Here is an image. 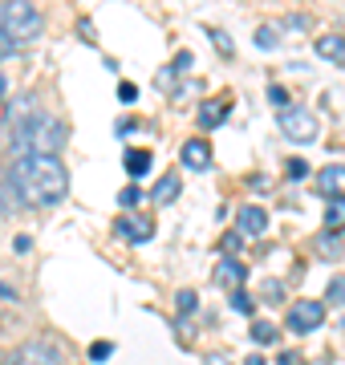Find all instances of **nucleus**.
Masks as SVG:
<instances>
[{"instance_id":"nucleus-1","label":"nucleus","mask_w":345,"mask_h":365,"mask_svg":"<svg viewBox=\"0 0 345 365\" xmlns=\"http://www.w3.org/2000/svg\"><path fill=\"white\" fill-rule=\"evenodd\" d=\"M9 187L16 191L21 203H33V207H53L61 203L69 191V175L57 158H41V155H25L16 158L13 170H9Z\"/></svg>"},{"instance_id":"nucleus-2","label":"nucleus","mask_w":345,"mask_h":365,"mask_svg":"<svg viewBox=\"0 0 345 365\" xmlns=\"http://www.w3.org/2000/svg\"><path fill=\"white\" fill-rule=\"evenodd\" d=\"M9 134H13L16 158H25V155L53 158L57 150L66 146V126H61L53 114H33V118H25L21 126H13Z\"/></svg>"},{"instance_id":"nucleus-3","label":"nucleus","mask_w":345,"mask_h":365,"mask_svg":"<svg viewBox=\"0 0 345 365\" xmlns=\"http://www.w3.org/2000/svg\"><path fill=\"white\" fill-rule=\"evenodd\" d=\"M4 33L13 37V45H25V41H37L41 29H45V16L33 0H4Z\"/></svg>"},{"instance_id":"nucleus-4","label":"nucleus","mask_w":345,"mask_h":365,"mask_svg":"<svg viewBox=\"0 0 345 365\" xmlns=\"http://www.w3.org/2000/svg\"><path fill=\"white\" fill-rule=\"evenodd\" d=\"M280 134H284L289 143H317L321 122H317V114H313V110L292 106V110H280Z\"/></svg>"},{"instance_id":"nucleus-5","label":"nucleus","mask_w":345,"mask_h":365,"mask_svg":"<svg viewBox=\"0 0 345 365\" xmlns=\"http://www.w3.org/2000/svg\"><path fill=\"white\" fill-rule=\"evenodd\" d=\"M4 365H66V361H61V353H57L53 345H45V341H25V345H16V349L4 357Z\"/></svg>"},{"instance_id":"nucleus-6","label":"nucleus","mask_w":345,"mask_h":365,"mask_svg":"<svg viewBox=\"0 0 345 365\" xmlns=\"http://www.w3.org/2000/svg\"><path fill=\"white\" fill-rule=\"evenodd\" d=\"M321 321H325V304H321V300H297L289 309L292 333H313V329H321Z\"/></svg>"},{"instance_id":"nucleus-7","label":"nucleus","mask_w":345,"mask_h":365,"mask_svg":"<svg viewBox=\"0 0 345 365\" xmlns=\"http://www.w3.org/2000/svg\"><path fill=\"white\" fill-rule=\"evenodd\" d=\"M244 280H248V268L240 260H220L215 264V284L227 288V292H240L244 288Z\"/></svg>"},{"instance_id":"nucleus-8","label":"nucleus","mask_w":345,"mask_h":365,"mask_svg":"<svg viewBox=\"0 0 345 365\" xmlns=\"http://www.w3.org/2000/svg\"><path fill=\"white\" fill-rule=\"evenodd\" d=\"M264 227H268V211L264 207H240L236 211V232L240 235H264Z\"/></svg>"},{"instance_id":"nucleus-9","label":"nucleus","mask_w":345,"mask_h":365,"mask_svg":"<svg viewBox=\"0 0 345 365\" xmlns=\"http://www.w3.org/2000/svg\"><path fill=\"white\" fill-rule=\"evenodd\" d=\"M317 187H321V195L325 199H341L345 195V167H321L317 170Z\"/></svg>"},{"instance_id":"nucleus-10","label":"nucleus","mask_w":345,"mask_h":365,"mask_svg":"<svg viewBox=\"0 0 345 365\" xmlns=\"http://www.w3.org/2000/svg\"><path fill=\"white\" fill-rule=\"evenodd\" d=\"M179 158H183V167H191V170H207L212 167V146L203 143V138H191V143H183Z\"/></svg>"},{"instance_id":"nucleus-11","label":"nucleus","mask_w":345,"mask_h":365,"mask_svg":"<svg viewBox=\"0 0 345 365\" xmlns=\"http://www.w3.org/2000/svg\"><path fill=\"white\" fill-rule=\"evenodd\" d=\"M118 235H126V240H134V244H143V240L155 235V223L143 220V215H122V220H118Z\"/></svg>"},{"instance_id":"nucleus-12","label":"nucleus","mask_w":345,"mask_h":365,"mask_svg":"<svg viewBox=\"0 0 345 365\" xmlns=\"http://www.w3.org/2000/svg\"><path fill=\"white\" fill-rule=\"evenodd\" d=\"M227 114H232V102H203L200 106V126L203 130H215Z\"/></svg>"},{"instance_id":"nucleus-13","label":"nucleus","mask_w":345,"mask_h":365,"mask_svg":"<svg viewBox=\"0 0 345 365\" xmlns=\"http://www.w3.org/2000/svg\"><path fill=\"white\" fill-rule=\"evenodd\" d=\"M317 53H321V57H329V61H341V57H345V37H337V33L317 37Z\"/></svg>"},{"instance_id":"nucleus-14","label":"nucleus","mask_w":345,"mask_h":365,"mask_svg":"<svg viewBox=\"0 0 345 365\" xmlns=\"http://www.w3.org/2000/svg\"><path fill=\"white\" fill-rule=\"evenodd\" d=\"M325 232H345V195L329 199V207H325Z\"/></svg>"},{"instance_id":"nucleus-15","label":"nucleus","mask_w":345,"mask_h":365,"mask_svg":"<svg viewBox=\"0 0 345 365\" xmlns=\"http://www.w3.org/2000/svg\"><path fill=\"white\" fill-rule=\"evenodd\" d=\"M21 118H33V98H16L13 106H9V114H4V126H9V130H13V126H21Z\"/></svg>"},{"instance_id":"nucleus-16","label":"nucleus","mask_w":345,"mask_h":365,"mask_svg":"<svg viewBox=\"0 0 345 365\" xmlns=\"http://www.w3.org/2000/svg\"><path fill=\"white\" fill-rule=\"evenodd\" d=\"M175 195H179V175H163L159 187L150 191V199H155V203H175Z\"/></svg>"},{"instance_id":"nucleus-17","label":"nucleus","mask_w":345,"mask_h":365,"mask_svg":"<svg viewBox=\"0 0 345 365\" xmlns=\"http://www.w3.org/2000/svg\"><path fill=\"white\" fill-rule=\"evenodd\" d=\"M122 163H126V170H130L134 179H143L146 170H150V155H146V150H126Z\"/></svg>"},{"instance_id":"nucleus-18","label":"nucleus","mask_w":345,"mask_h":365,"mask_svg":"<svg viewBox=\"0 0 345 365\" xmlns=\"http://www.w3.org/2000/svg\"><path fill=\"white\" fill-rule=\"evenodd\" d=\"M317 252L325 256V260H337V256H341V240H337V232H321L317 235Z\"/></svg>"},{"instance_id":"nucleus-19","label":"nucleus","mask_w":345,"mask_h":365,"mask_svg":"<svg viewBox=\"0 0 345 365\" xmlns=\"http://www.w3.org/2000/svg\"><path fill=\"white\" fill-rule=\"evenodd\" d=\"M252 341H260V345L277 341V325H268V321H252Z\"/></svg>"},{"instance_id":"nucleus-20","label":"nucleus","mask_w":345,"mask_h":365,"mask_svg":"<svg viewBox=\"0 0 345 365\" xmlns=\"http://www.w3.org/2000/svg\"><path fill=\"white\" fill-rule=\"evenodd\" d=\"M207 37H212V45H215L220 53H232V49H236V45H232V37H227V33H220V29H207Z\"/></svg>"},{"instance_id":"nucleus-21","label":"nucleus","mask_w":345,"mask_h":365,"mask_svg":"<svg viewBox=\"0 0 345 365\" xmlns=\"http://www.w3.org/2000/svg\"><path fill=\"white\" fill-rule=\"evenodd\" d=\"M175 304H179V313H191V309H195V304H200V297H195V292H191V288H183V292H179V297H175Z\"/></svg>"},{"instance_id":"nucleus-22","label":"nucleus","mask_w":345,"mask_h":365,"mask_svg":"<svg viewBox=\"0 0 345 365\" xmlns=\"http://www.w3.org/2000/svg\"><path fill=\"white\" fill-rule=\"evenodd\" d=\"M110 353H114V345H110V341H93V345H90V361H106Z\"/></svg>"},{"instance_id":"nucleus-23","label":"nucleus","mask_w":345,"mask_h":365,"mask_svg":"<svg viewBox=\"0 0 345 365\" xmlns=\"http://www.w3.org/2000/svg\"><path fill=\"white\" fill-rule=\"evenodd\" d=\"M268 102H272V106H284V110H292V106H289V90H284V86H268Z\"/></svg>"},{"instance_id":"nucleus-24","label":"nucleus","mask_w":345,"mask_h":365,"mask_svg":"<svg viewBox=\"0 0 345 365\" xmlns=\"http://www.w3.org/2000/svg\"><path fill=\"white\" fill-rule=\"evenodd\" d=\"M118 199H122V207H138V203H143V191H138V187L130 182V187H126Z\"/></svg>"},{"instance_id":"nucleus-25","label":"nucleus","mask_w":345,"mask_h":365,"mask_svg":"<svg viewBox=\"0 0 345 365\" xmlns=\"http://www.w3.org/2000/svg\"><path fill=\"white\" fill-rule=\"evenodd\" d=\"M232 309H240V313H252V300H248V292H232Z\"/></svg>"},{"instance_id":"nucleus-26","label":"nucleus","mask_w":345,"mask_h":365,"mask_svg":"<svg viewBox=\"0 0 345 365\" xmlns=\"http://www.w3.org/2000/svg\"><path fill=\"white\" fill-rule=\"evenodd\" d=\"M329 300H333V304H341V300H345V280H341V276L329 284Z\"/></svg>"},{"instance_id":"nucleus-27","label":"nucleus","mask_w":345,"mask_h":365,"mask_svg":"<svg viewBox=\"0 0 345 365\" xmlns=\"http://www.w3.org/2000/svg\"><path fill=\"white\" fill-rule=\"evenodd\" d=\"M305 175H309V163L292 158V163H289V179H305Z\"/></svg>"},{"instance_id":"nucleus-28","label":"nucleus","mask_w":345,"mask_h":365,"mask_svg":"<svg viewBox=\"0 0 345 365\" xmlns=\"http://www.w3.org/2000/svg\"><path fill=\"white\" fill-rule=\"evenodd\" d=\"M134 98H138L134 81H122V86H118V102H134Z\"/></svg>"},{"instance_id":"nucleus-29","label":"nucleus","mask_w":345,"mask_h":365,"mask_svg":"<svg viewBox=\"0 0 345 365\" xmlns=\"http://www.w3.org/2000/svg\"><path fill=\"white\" fill-rule=\"evenodd\" d=\"M256 45L272 49V45H277V33H272V29H260V33H256Z\"/></svg>"},{"instance_id":"nucleus-30","label":"nucleus","mask_w":345,"mask_h":365,"mask_svg":"<svg viewBox=\"0 0 345 365\" xmlns=\"http://www.w3.org/2000/svg\"><path fill=\"white\" fill-rule=\"evenodd\" d=\"M240 240H244L240 232H227V235H224V248H227V252H236V248H240Z\"/></svg>"},{"instance_id":"nucleus-31","label":"nucleus","mask_w":345,"mask_h":365,"mask_svg":"<svg viewBox=\"0 0 345 365\" xmlns=\"http://www.w3.org/2000/svg\"><path fill=\"white\" fill-rule=\"evenodd\" d=\"M9 49H13V37H9L4 25H0V57H9Z\"/></svg>"},{"instance_id":"nucleus-32","label":"nucleus","mask_w":345,"mask_h":365,"mask_svg":"<svg viewBox=\"0 0 345 365\" xmlns=\"http://www.w3.org/2000/svg\"><path fill=\"white\" fill-rule=\"evenodd\" d=\"M264 297L268 300H280V284H277V280H268V284H264Z\"/></svg>"},{"instance_id":"nucleus-33","label":"nucleus","mask_w":345,"mask_h":365,"mask_svg":"<svg viewBox=\"0 0 345 365\" xmlns=\"http://www.w3.org/2000/svg\"><path fill=\"white\" fill-rule=\"evenodd\" d=\"M191 61H195L191 53H179V57H175V69H191Z\"/></svg>"},{"instance_id":"nucleus-34","label":"nucleus","mask_w":345,"mask_h":365,"mask_svg":"<svg viewBox=\"0 0 345 365\" xmlns=\"http://www.w3.org/2000/svg\"><path fill=\"white\" fill-rule=\"evenodd\" d=\"M280 365H305V357H297V353H280Z\"/></svg>"},{"instance_id":"nucleus-35","label":"nucleus","mask_w":345,"mask_h":365,"mask_svg":"<svg viewBox=\"0 0 345 365\" xmlns=\"http://www.w3.org/2000/svg\"><path fill=\"white\" fill-rule=\"evenodd\" d=\"M248 365H264V357H256V353H252V357H248Z\"/></svg>"},{"instance_id":"nucleus-36","label":"nucleus","mask_w":345,"mask_h":365,"mask_svg":"<svg viewBox=\"0 0 345 365\" xmlns=\"http://www.w3.org/2000/svg\"><path fill=\"white\" fill-rule=\"evenodd\" d=\"M207 365H227L224 357H207Z\"/></svg>"},{"instance_id":"nucleus-37","label":"nucleus","mask_w":345,"mask_h":365,"mask_svg":"<svg viewBox=\"0 0 345 365\" xmlns=\"http://www.w3.org/2000/svg\"><path fill=\"white\" fill-rule=\"evenodd\" d=\"M0 21H4V4H0Z\"/></svg>"}]
</instances>
